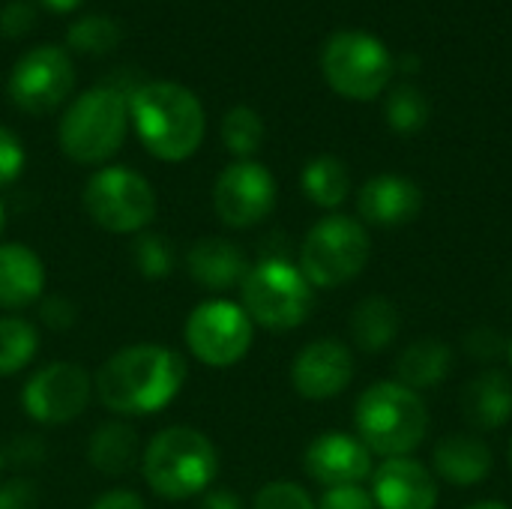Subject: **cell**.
Instances as JSON below:
<instances>
[{
    "label": "cell",
    "mask_w": 512,
    "mask_h": 509,
    "mask_svg": "<svg viewBox=\"0 0 512 509\" xmlns=\"http://www.w3.org/2000/svg\"><path fill=\"white\" fill-rule=\"evenodd\" d=\"M186 384V360L165 345H129L96 372L99 402L120 417L159 414Z\"/></svg>",
    "instance_id": "obj_1"
},
{
    "label": "cell",
    "mask_w": 512,
    "mask_h": 509,
    "mask_svg": "<svg viewBox=\"0 0 512 509\" xmlns=\"http://www.w3.org/2000/svg\"><path fill=\"white\" fill-rule=\"evenodd\" d=\"M129 117L141 144L162 162H183L204 141V108L177 81L141 84L129 96Z\"/></svg>",
    "instance_id": "obj_2"
},
{
    "label": "cell",
    "mask_w": 512,
    "mask_h": 509,
    "mask_svg": "<svg viewBox=\"0 0 512 509\" xmlns=\"http://www.w3.org/2000/svg\"><path fill=\"white\" fill-rule=\"evenodd\" d=\"M147 486L165 501H186L210 489L219 474V453L213 441L189 426L159 432L141 459Z\"/></svg>",
    "instance_id": "obj_3"
},
{
    "label": "cell",
    "mask_w": 512,
    "mask_h": 509,
    "mask_svg": "<svg viewBox=\"0 0 512 509\" xmlns=\"http://www.w3.org/2000/svg\"><path fill=\"white\" fill-rule=\"evenodd\" d=\"M354 423L369 453L402 459L423 444L429 432V411L420 393L399 381H381L357 399Z\"/></svg>",
    "instance_id": "obj_4"
},
{
    "label": "cell",
    "mask_w": 512,
    "mask_h": 509,
    "mask_svg": "<svg viewBox=\"0 0 512 509\" xmlns=\"http://www.w3.org/2000/svg\"><path fill=\"white\" fill-rule=\"evenodd\" d=\"M126 123L129 99L114 87H93L69 105L60 120L57 138L72 162L99 165L123 147Z\"/></svg>",
    "instance_id": "obj_5"
},
{
    "label": "cell",
    "mask_w": 512,
    "mask_h": 509,
    "mask_svg": "<svg viewBox=\"0 0 512 509\" xmlns=\"http://www.w3.org/2000/svg\"><path fill=\"white\" fill-rule=\"evenodd\" d=\"M240 297L252 324L267 330L300 327L315 303L309 279L285 258H264L261 264L249 267L240 285Z\"/></svg>",
    "instance_id": "obj_6"
},
{
    "label": "cell",
    "mask_w": 512,
    "mask_h": 509,
    "mask_svg": "<svg viewBox=\"0 0 512 509\" xmlns=\"http://www.w3.org/2000/svg\"><path fill=\"white\" fill-rule=\"evenodd\" d=\"M321 72L339 96L366 102L390 84L393 57L378 36L363 30H339L321 51Z\"/></svg>",
    "instance_id": "obj_7"
},
{
    "label": "cell",
    "mask_w": 512,
    "mask_h": 509,
    "mask_svg": "<svg viewBox=\"0 0 512 509\" xmlns=\"http://www.w3.org/2000/svg\"><path fill=\"white\" fill-rule=\"evenodd\" d=\"M369 252V234L357 219L327 216L306 234L300 270L312 288H339L363 273Z\"/></svg>",
    "instance_id": "obj_8"
},
{
    "label": "cell",
    "mask_w": 512,
    "mask_h": 509,
    "mask_svg": "<svg viewBox=\"0 0 512 509\" xmlns=\"http://www.w3.org/2000/svg\"><path fill=\"white\" fill-rule=\"evenodd\" d=\"M84 210L111 234H141L156 216V195L138 171L111 165L87 180Z\"/></svg>",
    "instance_id": "obj_9"
},
{
    "label": "cell",
    "mask_w": 512,
    "mask_h": 509,
    "mask_svg": "<svg viewBox=\"0 0 512 509\" xmlns=\"http://www.w3.org/2000/svg\"><path fill=\"white\" fill-rule=\"evenodd\" d=\"M183 336L198 363L210 369H231L249 354L255 324L240 303L207 300L192 309Z\"/></svg>",
    "instance_id": "obj_10"
},
{
    "label": "cell",
    "mask_w": 512,
    "mask_h": 509,
    "mask_svg": "<svg viewBox=\"0 0 512 509\" xmlns=\"http://www.w3.org/2000/svg\"><path fill=\"white\" fill-rule=\"evenodd\" d=\"M75 87V69L63 48L39 45L18 57L9 75V96L27 114H48L66 102Z\"/></svg>",
    "instance_id": "obj_11"
},
{
    "label": "cell",
    "mask_w": 512,
    "mask_h": 509,
    "mask_svg": "<svg viewBox=\"0 0 512 509\" xmlns=\"http://www.w3.org/2000/svg\"><path fill=\"white\" fill-rule=\"evenodd\" d=\"M93 381L78 363H48L21 390V408L42 426H63L84 414Z\"/></svg>",
    "instance_id": "obj_12"
},
{
    "label": "cell",
    "mask_w": 512,
    "mask_h": 509,
    "mask_svg": "<svg viewBox=\"0 0 512 509\" xmlns=\"http://www.w3.org/2000/svg\"><path fill=\"white\" fill-rule=\"evenodd\" d=\"M213 207L228 228H252L276 207V180L261 162L237 159L219 174Z\"/></svg>",
    "instance_id": "obj_13"
},
{
    "label": "cell",
    "mask_w": 512,
    "mask_h": 509,
    "mask_svg": "<svg viewBox=\"0 0 512 509\" xmlns=\"http://www.w3.org/2000/svg\"><path fill=\"white\" fill-rule=\"evenodd\" d=\"M354 378V357L336 339L309 342L291 366V384L303 399L321 402L339 396Z\"/></svg>",
    "instance_id": "obj_14"
},
{
    "label": "cell",
    "mask_w": 512,
    "mask_h": 509,
    "mask_svg": "<svg viewBox=\"0 0 512 509\" xmlns=\"http://www.w3.org/2000/svg\"><path fill=\"white\" fill-rule=\"evenodd\" d=\"M303 468L324 489L360 486L372 474V453L345 432H324L306 447Z\"/></svg>",
    "instance_id": "obj_15"
},
{
    "label": "cell",
    "mask_w": 512,
    "mask_h": 509,
    "mask_svg": "<svg viewBox=\"0 0 512 509\" xmlns=\"http://www.w3.org/2000/svg\"><path fill=\"white\" fill-rule=\"evenodd\" d=\"M372 501L378 509H435L438 480L408 456L384 459L372 474Z\"/></svg>",
    "instance_id": "obj_16"
},
{
    "label": "cell",
    "mask_w": 512,
    "mask_h": 509,
    "mask_svg": "<svg viewBox=\"0 0 512 509\" xmlns=\"http://www.w3.org/2000/svg\"><path fill=\"white\" fill-rule=\"evenodd\" d=\"M357 210L375 228H399V225H408L420 216L423 192L408 177L381 174V177H372L360 189Z\"/></svg>",
    "instance_id": "obj_17"
},
{
    "label": "cell",
    "mask_w": 512,
    "mask_h": 509,
    "mask_svg": "<svg viewBox=\"0 0 512 509\" xmlns=\"http://www.w3.org/2000/svg\"><path fill=\"white\" fill-rule=\"evenodd\" d=\"M186 270L201 288L231 291V288L243 285V279L249 273V261H246V252L240 246H234L231 240L204 237L189 249Z\"/></svg>",
    "instance_id": "obj_18"
},
{
    "label": "cell",
    "mask_w": 512,
    "mask_h": 509,
    "mask_svg": "<svg viewBox=\"0 0 512 509\" xmlns=\"http://www.w3.org/2000/svg\"><path fill=\"white\" fill-rule=\"evenodd\" d=\"M45 291L42 258L21 243H0V309H24Z\"/></svg>",
    "instance_id": "obj_19"
},
{
    "label": "cell",
    "mask_w": 512,
    "mask_h": 509,
    "mask_svg": "<svg viewBox=\"0 0 512 509\" xmlns=\"http://www.w3.org/2000/svg\"><path fill=\"white\" fill-rule=\"evenodd\" d=\"M495 459H492V450L474 438V435H447L444 441H438L435 447V471L438 477H444L450 486H459V489H468V486H477L489 477Z\"/></svg>",
    "instance_id": "obj_20"
},
{
    "label": "cell",
    "mask_w": 512,
    "mask_h": 509,
    "mask_svg": "<svg viewBox=\"0 0 512 509\" xmlns=\"http://www.w3.org/2000/svg\"><path fill=\"white\" fill-rule=\"evenodd\" d=\"M462 411L477 429H501L512 417V381L498 369L477 375L462 393Z\"/></svg>",
    "instance_id": "obj_21"
},
{
    "label": "cell",
    "mask_w": 512,
    "mask_h": 509,
    "mask_svg": "<svg viewBox=\"0 0 512 509\" xmlns=\"http://www.w3.org/2000/svg\"><path fill=\"white\" fill-rule=\"evenodd\" d=\"M453 369V351L450 345H444L441 339H420L414 345H408L396 363V375L399 384L420 393V390H432L438 387Z\"/></svg>",
    "instance_id": "obj_22"
},
{
    "label": "cell",
    "mask_w": 512,
    "mask_h": 509,
    "mask_svg": "<svg viewBox=\"0 0 512 509\" xmlns=\"http://www.w3.org/2000/svg\"><path fill=\"white\" fill-rule=\"evenodd\" d=\"M87 459L96 471L108 477L126 474L138 459V432L126 423H105L102 429L93 432Z\"/></svg>",
    "instance_id": "obj_23"
},
{
    "label": "cell",
    "mask_w": 512,
    "mask_h": 509,
    "mask_svg": "<svg viewBox=\"0 0 512 509\" xmlns=\"http://www.w3.org/2000/svg\"><path fill=\"white\" fill-rule=\"evenodd\" d=\"M399 333V309L387 297H366L351 315V336L357 348L378 354L393 345Z\"/></svg>",
    "instance_id": "obj_24"
},
{
    "label": "cell",
    "mask_w": 512,
    "mask_h": 509,
    "mask_svg": "<svg viewBox=\"0 0 512 509\" xmlns=\"http://www.w3.org/2000/svg\"><path fill=\"white\" fill-rule=\"evenodd\" d=\"M303 192L312 204L324 207V210H333L339 204H345L348 192H351V174L345 168L342 159L336 156H318L312 159L306 168H303Z\"/></svg>",
    "instance_id": "obj_25"
},
{
    "label": "cell",
    "mask_w": 512,
    "mask_h": 509,
    "mask_svg": "<svg viewBox=\"0 0 512 509\" xmlns=\"http://www.w3.org/2000/svg\"><path fill=\"white\" fill-rule=\"evenodd\" d=\"M39 351V333L24 318H0V378L30 366Z\"/></svg>",
    "instance_id": "obj_26"
},
{
    "label": "cell",
    "mask_w": 512,
    "mask_h": 509,
    "mask_svg": "<svg viewBox=\"0 0 512 509\" xmlns=\"http://www.w3.org/2000/svg\"><path fill=\"white\" fill-rule=\"evenodd\" d=\"M222 141L237 159H249L264 144V120L249 105H234L222 117Z\"/></svg>",
    "instance_id": "obj_27"
},
{
    "label": "cell",
    "mask_w": 512,
    "mask_h": 509,
    "mask_svg": "<svg viewBox=\"0 0 512 509\" xmlns=\"http://www.w3.org/2000/svg\"><path fill=\"white\" fill-rule=\"evenodd\" d=\"M387 123L399 135L420 132L429 123V99L417 87H411V84L396 87L387 96Z\"/></svg>",
    "instance_id": "obj_28"
},
{
    "label": "cell",
    "mask_w": 512,
    "mask_h": 509,
    "mask_svg": "<svg viewBox=\"0 0 512 509\" xmlns=\"http://www.w3.org/2000/svg\"><path fill=\"white\" fill-rule=\"evenodd\" d=\"M132 264L144 279H165L174 270V249L162 234L141 231L132 240Z\"/></svg>",
    "instance_id": "obj_29"
},
{
    "label": "cell",
    "mask_w": 512,
    "mask_h": 509,
    "mask_svg": "<svg viewBox=\"0 0 512 509\" xmlns=\"http://www.w3.org/2000/svg\"><path fill=\"white\" fill-rule=\"evenodd\" d=\"M69 45L84 51V54H105L117 45L120 30L111 18L105 15H84L69 27Z\"/></svg>",
    "instance_id": "obj_30"
},
{
    "label": "cell",
    "mask_w": 512,
    "mask_h": 509,
    "mask_svg": "<svg viewBox=\"0 0 512 509\" xmlns=\"http://www.w3.org/2000/svg\"><path fill=\"white\" fill-rule=\"evenodd\" d=\"M252 509H318L312 504V498L306 495V489H300L297 483H270L258 492L255 507Z\"/></svg>",
    "instance_id": "obj_31"
},
{
    "label": "cell",
    "mask_w": 512,
    "mask_h": 509,
    "mask_svg": "<svg viewBox=\"0 0 512 509\" xmlns=\"http://www.w3.org/2000/svg\"><path fill=\"white\" fill-rule=\"evenodd\" d=\"M24 144L18 141V135L6 126H0V186L18 180V174L24 171Z\"/></svg>",
    "instance_id": "obj_32"
},
{
    "label": "cell",
    "mask_w": 512,
    "mask_h": 509,
    "mask_svg": "<svg viewBox=\"0 0 512 509\" xmlns=\"http://www.w3.org/2000/svg\"><path fill=\"white\" fill-rule=\"evenodd\" d=\"M318 509H378L372 501V492L360 489V486H336L327 489Z\"/></svg>",
    "instance_id": "obj_33"
},
{
    "label": "cell",
    "mask_w": 512,
    "mask_h": 509,
    "mask_svg": "<svg viewBox=\"0 0 512 509\" xmlns=\"http://www.w3.org/2000/svg\"><path fill=\"white\" fill-rule=\"evenodd\" d=\"M33 21H36V12H33V6H27L24 0H12V3H6V6L0 9V30H3L6 36H21V33H27V30L33 27Z\"/></svg>",
    "instance_id": "obj_34"
},
{
    "label": "cell",
    "mask_w": 512,
    "mask_h": 509,
    "mask_svg": "<svg viewBox=\"0 0 512 509\" xmlns=\"http://www.w3.org/2000/svg\"><path fill=\"white\" fill-rule=\"evenodd\" d=\"M36 489L30 480H9L0 486V509H33Z\"/></svg>",
    "instance_id": "obj_35"
},
{
    "label": "cell",
    "mask_w": 512,
    "mask_h": 509,
    "mask_svg": "<svg viewBox=\"0 0 512 509\" xmlns=\"http://www.w3.org/2000/svg\"><path fill=\"white\" fill-rule=\"evenodd\" d=\"M465 348L477 357V360H495V357H501L504 354V339H501V333H495V330H474L468 339H465Z\"/></svg>",
    "instance_id": "obj_36"
},
{
    "label": "cell",
    "mask_w": 512,
    "mask_h": 509,
    "mask_svg": "<svg viewBox=\"0 0 512 509\" xmlns=\"http://www.w3.org/2000/svg\"><path fill=\"white\" fill-rule=\"evenodd\" d=\"M42 321L54 330H66L75 324V309L60 297H48V303L42 306Z\"/></svg>",
    "instance_id": "obj_37"
},
{
    "label": "cell",
    "mask_w": 512,
    "mask_h": 509,
    "mask_svg": "<svg viewBox=\"0 0 512 509\" xmlns=\"http://www.w3.org/2000/svg\"><path fill=\"white\" fill-rule=\"evenodd\" d=\"M87 509H144V501L135 492L114 489V492H105L102 498H96Z\"/></svg>",
    "instance_id": "obj_38"
},
{
    "label": "cell",
    "mask_w": 512,
    "mask_h": 509,
    "mask_svg": "<svg viewBox=\"0 0 512 509\" xmlns=\"http://www.w3.org/2000/svg\"><path fill=\"white\" fill-rule=\"evenodd\" d=\"M201 509H243V501L234 495V492H225V489H216L204 498Z\"/></svg>",
    "instance_id": "obj_39"
},
{
    "label": "cell",
    "mask_w": 512,
    "mask_h": 509,
    "mask_svg": "<svg viewBox=\"0 0 512 509\" xmlns=\"http://www.w3.org/2000/svg\"><path fill=\"white\" fill-rule=\"evenodd\" d=\"M42 6H48V9H54V12H69V9H75L81 0H39Z\"/></svg>",
    "instance_id": "obj_40"
},
{
    "label": "cell",
    "mask_w": 512,
    "mask_h": 509,
    "mask_svg": "<svg viewBox=\"0 0 512 509\" xmlns=\"http://www.w3.org/2000/svg\"><path fill=\"white\" fill-rule=\"evenodd\" d=\"M468 509H510L507 504H498V501H486V504H474V507Z\"/></svg>",
    "instance_id": "obj_41"
},
{
    "label": "cell",
    "mask_w": 512,
    "mask_h": 509,
    "mask_svg": "<svg viewBox=\"0 0 512 509\" xmlns=\"http://www.w3.org/2000/svg\"><path fill=\"white\" fill-rule=\"evenodd\" d=\"M417 63H420L417 57H405V63H402V69H408V72H411V69H417Z\"/></svg>",
    "instance_id": "obj_42"
},
{
    "label": "cell",
    "mask_w": 512,
    "mask_h": 509,
    "mask_svg": "<svg viewBox=\"0 0 512 509\" xmlns=\"http://www.w3.org/2000/svg\"><path fill=\"white\" fill-rule=\"evenodd\" d=\"M3 225H6V210H3V204H0V234H3Z\"/></svg>",
    "instance_id": "obj_43"
},
{
    "label": "cell",
    "mask_w": 512,
    "mask_h": 509,
    "mask_svg": "<svg viewBox=\"0 0 512 509\" xmlns=\"http://www.w3.org/2000/svg\"><path fill=\"white\" fill-rule=\"evenodd\" d=\"M0 471H3V453H0Z\"/></svg>",
    "instance_id": "obj_44"
},
{
    "label": "cell",
    "mask_w": 512,
    "mask_h": 509,
    "mask_svg": "<svg viewBox=\"0 0 512 509\" xmlns=\"http://www.w3.org/2000/svg\"><path fill=\"white\" fill-rule=\"evenodd\" d=\"M510 468H512V441H510Z\"/></svg>",
    "instance_id": "obj_45"
},
{
    "label": "cell",
    "mask_w": 512,
    "mask_h": 509,
    "mask_svg": "<svg viewBox=\"0 0 512 509\" xmlns=\"http://www.w3.org/2000/svg\"><path fill=\"white\" fill-rule=\"evenodd\" d=\"M510 360H512V339H510Z\"/></svg>",
    "instance_id": "obj_46"
}]
</instances>
